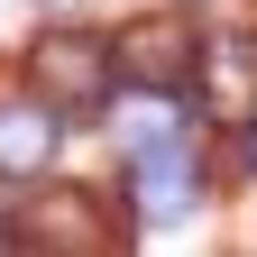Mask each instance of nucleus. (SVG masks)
Instances as JSON below:
<instances>
[{
    "mask_svg": "<svg viewBox=\"0 0 257 257\" xmlns=\"http://www.w3.org/2000/svg\"><path fill=\"white\" fill-rule=\"evenodd\" d=\"M110 46V83L119 92H138V101H175V92L193 83V19L184 10H147V19H128L119 37H101Z\"/></svg>",
    "mask_w": 257,
    "mask_h": 257,
    "instance_id": "1",
    "label": "nucleus"
},
{
    "mask_svg": "<svg viewBox=\"0 0 257 257\" xmlns=\"http://www.w3.org/2000/svg\"><path fill=\"white\" fill-rule=\"evenodd\" d=\"M28 83H37L46 110H101V92H110V46L92 37V28H46V37L28 46Z\"/></svg>",
    "mask_w": 257,
    "mask_h": 257,
    "instance_id": "2",
    "label": "nucleus"
},
{
    "mask_svg": "<svg viewBox=\"0 0 257 257\" xmlns=\"http://www.w3.org/2000/svg\"><path fill=\"white\" fill-rule=\"evenodd\" d=\"M10 239L37 248V257H101V248H110V220H101V202H92L83 184H46V193L19 202Z\"/></svg>",
    "mask_w": 257,
    "mask_h": 257,
    "instance_id": "3",
    "label": "nucleus"
},
{
    "mask_svg": "<svg viewBox=\"0 0 257 257\" xmlns=\"http://www.w3.org/2000/svg\"><path fill=\"white\" fill-rule=\"evenodd\" d=\"M193 74H202V119H220V128L257 119V37L248 28H211L193 46Z\"/></svg>",
    "mask_w": 257,
    "mask_h": 257,
    "instance_id": "4",
    "label": "nucleus"
},
{
    "mask_svg": "<svg viewBox=\"0 0 257 257\" xmlns=\"http://www.w3.org/2000/svg\"><path fill=\"white\" fill-rule=\"evenodd\" d=\"M128 184H138V220H175V211H193V193H202V166H193L184 138H138Z\"/></svg>",
    "mask_w": 257,
    "mask_h": 257,
    "instance_id": "5",
    "label": "nucleus"
},
{
    "mask_svg": "<svg viewBox=\"0 0 257 257\" xmlns=\"http://www.w3.org/2000/svg\"><path fill=\"white\" fill-rule=\"evenodd\" d=\"M46 156H55V110L46 101H0V175L28 184V175H46Z\"/></svg>",
    "mask_w": 257,
    "mask_h": 257,
    "instance_id": "6",
    "label": "nucleus"
}]
</instances>
